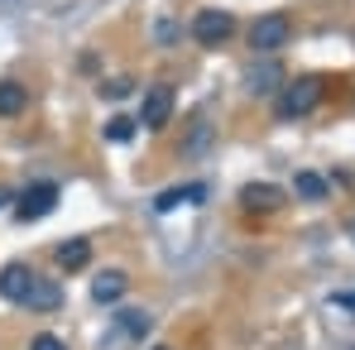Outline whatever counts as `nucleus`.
<instances>
[{
	"label": "nucleus",
	"instance_id": "f257e3e1",
	"mask_svg": "<svg viewBox=\"0 0 355 350\" xmlns=\"http://www.w3.org/2000/svg\"><path fill=\"white\" fill-rule=\"evenodd\" d=\"M288 39H293V19H288V15H279V10L250 24V49H254L259 58H274Z\"/></svg>",
	"mask_w": 355,
	"mask_h": 350
},
{
	"label": "nucleus",
	"instance_id": "f03ea898",
	"mask_svg": "<svg viewBox=\"0 0 355 350\" xmlns=\"http://www.w3.org/2000/svg\"><path fill=\"white\" fill-rule=\"evenodd\" d=\"M317 101H322V82L317 77H297L288 87H279V120L307 116V111H317Z\"/></svg>",
	"mask_w": 355,
	"mask_h": 350
},
{
	"label": "nucleus",
	"instance_id": "7ed1b4c3",
	"mask_svg": "<svg viewBox=\"0 0 355 350\" xmlns=\"http://www.w3.org/2000/svg\"><path fill=\"white\" fill-rule=\"evenodd\" d=\"M231 34H236V15L231 10H197L192 15V39L202 49H221Z\"/></svg>",
	"mask_w": 355,
	"mask_h": 350
},
{
	"label": "nucleus",
	"instance_id": "20e7f679",
	"mask_svg": "<svg viewBox=\"0 0 355 350\" xmlns=\"http://www.w3.org/2000/svg\"><path fill=\"white\" fill-rule=\"evenodd\" d=\"M53 207H58V182H34V187H24L15 216H19V221H44Z\"/></svg>",
	"mask_w": 355,
	"mask_h": 350
},
{
	"label": "nucleus",
	"instance_id": "39448f33",
	"mask_svg": "<svg viewBox=\"0 0 355 350\" xmlns=\"http://www.w3.org/2000/svg\"><path fill=\"white\" fill-rule=\"evenodd\" d=\"M173 120V87H149L144 91V101H139V125H149V130H164Z\"/></svg>",
	"mask_w": 355,
	"mask_h": 350
},
{
	"label": "nucleus",
	"instance_id": "423d86ee",
	"mask_svg": "<svg viewBox=\"0 0 355 350\" xmlns=\"http://www.w3.org/2000/svg\"><path fill=\"white\" fill-rule=\"evenodd\" d=\"M29 288H34V269H29V264L15 259V264L0 269V297H5V302H19V307H24Z\"/></svg>",
	"mask_w": 355,
	"mask_h": 350
},
{
	"label": "nucleus",
	"instance_id": "0eeeda50",
	"mask_svg": "<svg viewBox=\"0 0 355 350\" xmlns=\"http://www.w3.org/2000/svg\"><path fill=\"white\" fill-rule=\"evenodd\" d=\"M240 202H245V211H279L284 207V187H274V182H245Z\"/></svg>",
	"mask_w": 355,
	"mask_h": 350
},
{
	"label": "nucleus",
	"instance_id": "6e6552de",
	"mask_svg": "<svg viewBox=\"0 0 355 350\" xmlns=\"http://www.w3.org/2000/svg\"><path fill=\"white\" fill-rule=\"evenodd\" d=\"M279 82H284L279 62H250V67H245V87H250L254 96H264V91H279Z\"/></svg>",
	"mask_w": 355,
	"mask_h": 350
},
{
	"label": "nucleus",
	"instance_id": "1a4fd4ad",
	"mask_svg": "<svg viewBox=\"0 0 355 350\" xmlns=\"http://www.w3.org/2000/svg\"><path fill=\"white\" fill-rule=\"evenodd\" d=\"M24 307H34V312H58L62 288L53 283V279H39V274H34V288H29V297H24Z\"/></svg>",
	"mask_w": 355,
	"mask_h": 350
},
{
	"label": "nucleus",
	"instance_id": "9d476101",
	"mask_svg": "<svg viewBox=\"0 0 355 350\" xmlns=\"http://www.w3.org/2000/svg\"><path fill=\"white\" fill-rule=\"evenodd\" d=\"M92 297H96V302H120V297H125V274H120V269H101V274L92 279Z\"/></svg>",
	"mask_w": 355,
	"mask_h": 350
},
{
	"label": "nucleus",
	"instance_id": "9b49d317",
	"mask_svg": "<svg viewBox=\"0 0 355 350\" xmlns=\"http://www.w3.org/2000/svg\"><path fill=\"white\" fill-rule=\"evenodd\" d=\"M207 197V187L202 182H187V187H168V192H159V202H154V211H173L182 202H202Z\"/></svg>",
	"mask_w": 355,
	"mask_h": 350
},
{
	"label": "nucleus",
	"instance_id": "f8f14e48",
	"mask_svg": "<svg viewBox=\"0 0 355 350\" xmlns=\"http://www.w3.org/2000/svg\"><path fill=\"white\" fill-rule=\"evenodd\" d=\"M92 259V240H62L58 245V264L62 269H82Z\"/></svg>",
	"mask_w": 355,
	"mask_h": 350
},
{
	"label": "nucleus",
	"instance_id": "ddd939ff",
	"mask_svg": "<svg viewBox=\"0 0 355 350\" xmlns=\"http://www.w3.org/2000/svg\"><path fill=\"white\" fill-rule=\"evenodd\" d=\"M29 106V91L19 82H0V116H19Z\"/></svg>",
	"mask_w": 355,
	"mask_h": 350
},
{
	"label": "nucleus",
	"instance_id": "4468645a",
	"mask_svg": "<svg viewBox=\"0 0 355 350\" xmlns=\"http://www.w3.org/2000/svg\"><path fill=\"white\" fill-rule=\"evenodd\" d=\"M293 192L302 202H327V177L322 173H297L293 177Z\"/></svg>",
	"mask_w": 355,
	"mask_h": 350
},
{
	"label": "nucleus",
	"instance_id": "2eb2a0df",
	"mask_svg": "<svg viewBox=\"0 0 355 350\" xmlns=\"http://www.w3.org/2000/svg\"><path fill=\"white\" fill-rule=\"evenodd\" d=\"M149 312H139V307H125L120 312V326H125V336H149Z\"/></svg>",
	"mask_w": 355,
	"mask_h": 350
},
{
	"label": "nucleus",
	"instance_id": "dca6fc26",
	"mask_svg": "<svg viewBox=\"0 0 355 350\" xmlns=\"http://www.w3.org/2000/svg\"><path fill=\"white\" fill-rule=\"evenodd\" d=\"M106 139H111V144H130V139H135V120L130 116H111L106 120Z\"/></svg>",
	"mask_w": 355,
	"mask_h": 350
},
{
	"label": "nucleus",
	"instance_id": "f3484780",
	"mask_svg": "<svg viewBox=\"0 0 355 350\" xmlns=\"http://www.w3.org/2000/svg\"><path fill=\"white\" fill-rule=\"evenodd\" d=\"M29 350H67V346H62L58 336H49V331H44V336H34V346H29Z\"/></svg>",
	"mask_w": 355,
	"mask_h": 350
},
{
	"label": "nucleus",
	"instance_id": "a211bd4d",
	"mask_svg": "<svg viewBox=\"0 0 355 350\" xmlns=\"http://www.w3.org/2000/svg\"><path fill=\"white\" fill-rule=\"evenodd\" d=\"M125 91H130V82H125V77H116V82H106V87H101V96H125Z\"/></svg>",
	"mask_w": 355,
	"mask_h": 350
},
{
	"label": "nucleus",
	"instance_id": "6ab92c4d",
	"mask_svg": "<svg viewBox=\"0 0 355 350\" xmlns=\"http://www.w3.org/2000/svg\"><path fill=\"white\" fill-rule=\"evenodd\" d=\"M331 307H341V312H355V292H331Z\"/></svg>",
	"mask_w": 355,
	"mask_h": 350
},
{
	"label": "nucleus",
	"instance_id": "aec40b11",
	"mask_svg": "<svg viewBox=\"0 0 355 350\" xmlns=\"http://www.w3.org/2000/svg\"><path fill=\"white\" fill-rule=\"evenodd\" d=\"M10 202H15V197H10V187H0V207H10Z\"/></svg>",
	"mask_w": 355,
	"mask_h": 350
},
{
	"label": "nucleus",
	"instance_id": "412c9836",
	"mask_svg": "<svg viewBox=\"0 0 355 350\" xmlns=\"http://www.w3.org/2000/svg\"><path fill=\"white\" fill-rule=\"evenodd\" d=\"M154 350H168V346H154Z\"/></svg>",
	"mask_w": 355,
	"mask_h": 350
},
{
	"label": "nucleus",
	"instance_id": "4be33fe9",
	"mask_svg": "<svg viewBox=\"0 0 355 350\" xmlns=\"http://www.w3.org/2000/svg\"><path fill=\"white\" fill-rule=\"evenodd\" d=\"M351 231H355V226H351Z\"/></svg>",
	"mask_w": 355,
	"mask_h": 350
}]
</instances>
